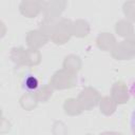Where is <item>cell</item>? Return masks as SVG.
I'll return each instance as SVG.
<instances>
[{"instance_id": "1", "label": "cell", "mask_w": 135, "mask_h": 135, "mask_svg": "<svg viewBox=\"0 0 135 135\" xmlns=\"http://www.w3.org/2000/svg\"><path fill=\"white\" fill-rule=\"evenodd\" d=\"M130 126H131V130L132 132L135 134V108L131 114V119H130Z\"/></svg>"}]
</instances>
